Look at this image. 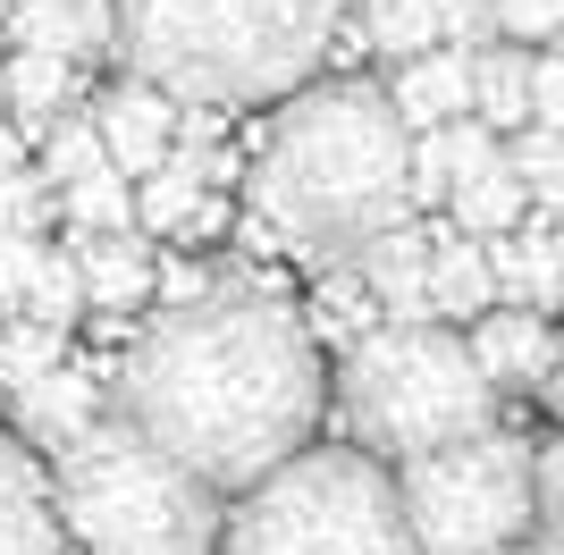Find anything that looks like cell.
Instances as JSON below:
<instances>
[{"label":"cell","instance_id":"1","mask_svg":"<svg viewBox=\"0 0 564 555\" xmlns=\"http://www.w3.org/2000/svg\"><path fill=\"white\" fill-rule=\"evenodd\" d=\"M110 395L118 421H135L177 471L228 497L312 446L329 421V362L279 278L186 270L118 353Z\"/></svg>","mask_w":564,"mask_h":555},{"label":"cell","instance_id":"2","mask_svg":"<svg viewBox=\"0 0 564 555\" xmlns=\"http://www.w3.org/2000/svg\"><path fill=\"white\" fill-rule=\"evenodd\" d=\"M245 219L261 244L346 270L379 228L413 219V127L371 76H312L245 152Z\"/></svg>","mask_w":564,"mask_h":555},{"label":"cell","instance_id":"3","mask_svg":"<svg viewBox=\"0 0 564 555\" xmlns=\"http://www.w3.org/2000/svg\"><path fill=\"white\" fill-rule=\"evenodd\" d=\"M346 0H118L110 51L169 101L245 110L321 76Z\"/></svg>","mask_w":564,"mask_h":555},{"label":"cell","instance_id":"4","mask_svg":"<svg viewBox=\"0 0 564 555\" xmlns=\"http://www.w3.org/2000/svg\"><path fill=\"white\" fill-rule=\"evenodd\" d=\"M497 404H506V395L480 379L464 328H447V320L362 328L346 346V362H337V379H329V413H337V429H346V446L379 455L388 471L430 455V446L497 429Z\"/></svg>","mask_w":564,"mask_h":555},{"label":"cell","instance_id":"5","mask_svg":"<svg viewBox=\"0 0 564 555\" xmlns=\"http://www.w3.org/2000/svg\"><path fill=\"white\" fill-rule=\"evenodd\" d=\"M51 505H59V531L85 555H212L219 547V488L177 471L118 413H101L85 438L59 446Z\"/></svg>","mask_w":564,"mask_h":555},{"label":"cell","instance_id":"6","mask_svg":"<svg viewBox=\"0 0 564 555\" xmlns=\"http://www.w3.org/2000/svg\"><path fill=\"white\" fill-rule=\"evenodd\" d=\"M219 555H422L397 471L362 446H304L219 513Z\"/></svg>","mask_w":564,"mask_h":555},{"label":"cell","instance_id":"7","mask_svg":"<svg viewBox=\"0 0 564 555\" xmlns=\"http://www.w3.org/2000/svg\"><path fill=\"white\" fill-rule=\"evenodd\" d=\"M397 505L422 555H497L531 538V438L480 429V438L430 446L397 463Z\"/></svg>","mask_w":564,"mask_h":555},{"label":"cell","instance_id":"8","mask_svg":"<svg viewBox=\"0 0 564 555\" xmlns=\"http://www.w3.org/2000/svg\"><path fill=\"white\" fill-rule=\"evenodd\" d=\"M94 135H101L118 177H152V168L169 161V143H177V101H169L161 85L127 76V85H110L94 101Z\"/></svg>","mask_w":564,"mask_h":555},{"label":"cell","instance_id":"9","mask_svg":"<svg viewBox=\"0 0 564 555\" xmlns=\"http://www.w3.org/2000/svg\"><path fill=\"white\" fill-rule=\"evenodd\" d=\"M471 362H480V379H489L497 395H522L547 379V353H556V320L547 312H522V303H489L480 320L464 328Z\"/></svg>","mask_w":564,"mask_h":555},{"label":"cell","instance_id":"10","mask_svg":"<svg viewBox=\"0 0 564 555\" xmlns=\"http://www.w3.org/2000/svg\"><path fill=\"white\" fill-rule=\"evenodd\" d=\"M346 270L371 286L379 320H430V219H397V228H379Z\"/></svg>","mask_w":564,"mask_h":555},{"label":"cell","instance_id":"11","mask_svg":"<svg viewBox=\"0 0 564 555\" xmlns=\"http://www.w3.org/2000/svg\"><path fill=\"white\" fill-rule=\"evenodd\" d=\"M0 25L18 51H51V59H101L118 34V0H0Z\"/></svg>","mask_w":564,"mask_h":555},{"label":"cell","instance_id":"12","mask_svg":"<svg viewBox=\"0 0 564 555\" xmlns=\"http://www.w3.org/2000/svg\"><path fill=\"white\" fill-rule=\"evenodd\" d=\"M489 244V278H497V303H522V312H556L564 303V228L556 219H522L506 236H480Z\"/></svg>","mask_w":564,"mask_h":555},{"label":"cell","instance_id":"13","mask_svg":"<svg viewBox=\"0 0 564 555\" xmlns=\"http://www.w3.org/2000/svg\"><path fill=\"white\" fill-rule=\"evenodd\" d=\"M9 413H18V438H34V446H51V455H59L68 438H85V429L101 421V379L68 353L59 370H43L34 388L9 395Z\"/></svg>","mask_w":564,"mask_h":555},{"label":"cell","instance_id":"14","mask_svg":"<svg viewBox=\"0 0 564 555\" xmlns=\"http://www.w3.org/2000/svg\"><path fill=\"white\" fill-rule=\"evenodd\" d=\"M388 101H397V118L413 135H422V127H447V118H471V51L430 43V51H413V59H397Z\"/></svg>","mask_w":564,"mask_h":555},{"label":"cell","instance_id":"15","mask_svg":"<svg viewBox=\"0 0 564 555\" xmlns=\"http://www.w3.org/2000/svg\"><path fill=\"white\" fill-rule=\"evenodd\" d=\"M0 555H68L51 480L34 471V455L18 438H0Z\"/></svg>","mask_w":564,"mask_h":555},{"label":"cell","instance_id":"16","mask_svg":"<svg viewBox=\"0 0 564 555\" xmlns=\"http://www.w3.org/2000/svg\"><path fill=\"white\" fill-rule=\"evenodd\" d=\"M76 278H85V312H143L161 270H152V244L135 228L110 236H76Z\"/></svg>","mask_w":564,"mask_h":555},{"label":"cell","instance_id":"17","mask_svg":"<svg viewBox=\"0 0 564 555\" xmlns=\"http://www.w3.org/2000/svg\"><path fill=\"white\" fill-rule=\"evenodd\" d=\"M497 303L489 244L464 236L455 219H430V320H480Z\"/></svg>","mask_w":564,"mask_h":555},{"label":"cell","instance_id":"18","mask_svg":"<svg viewBox=\"0 0 564 555\" xmlns=\"http://www.w3.org/2000/svg\"><path fill=\"white\" fill-rule=\"evenodd\" d=\"M0 101L18 118V135H43V127H59L68 110H85V76H76V59L18 51V59L0 68Z\"/></svg>","mask_w":564,"mask_h":555},{"label":"cell","instance_id":"19","mask_svg":"<svg viewBox=\"0 0 564 555\" xmlns=\"http://www.w3.org/2000/svg\"><path fill=\"white\" fill-rule=\"evenodd\" d=\"M480 161H497V135L480 118H447V127H422L413 135V210L447 203L455 177H471Z\"/></svg>","mask_w":564,"mask_h":555},{"label":"cell","instance_id":"20","mask_svg":"<svg viewBox=\"0 0 564 555\" xmlns=\"http://www.w3.org/2000/svg\"><path fill=\"white\" fill-rule=\"evenodd\" d=\"M471 118L489 135L531 127V51L522 43H480L471 51Z\"/></svg>","mask_w":564,"mask_h":555},{"label":"cell","instance_id":"21","mask_svg":"<svg viewBox=\"0 0 564 555\" xmlns=\"http://www.w3.org/2000/svg\"><path fill=\"white\" fill-rule=\"evenodd\" d=\"M447 219H455L464 236H506V228H522V219H531V194H522V177L506 168V143H497V161H480L471 177H455Z\"/></svg>","mask_w":564,"mask_h":555},{"label":"cell","instance_id":"22","mask_svg":"<svg viewBox=\"0 0 564 555\" xmlns=\"http://www.w3.org/2000/svg\"><path fill=\"white\" fill-rule=\"evenodd\" d=\"M354 18H362V43H371L388 68L438 43V0H362Z\"/></svg>","mask_w":564,"mask_h":555},{"label":"cell","instance_id":"23","mask_svg":"<svg viewBox=\"0 0 564 555\" xmlns=\"http://www.w3.org/2000/svg\"><path fill=\"white\" fill-rule=\"evenodd\" d=\"M59 362H68V328H43V320H25V312L0 320V395L34 388V379L59 370Z\"/></svg>","mask_w":564,"mask_h":555},{"label":"cell","instance_id":"24","mask_svg":"<svg viewBox=\"0 0 564 555\" xmlns=\"http://www.w3.org/2000/svg\"><path fill=\"white\" fill-rule=\"evenodd\" d=\"M59 194H68V228H76V236L135 228V177H118V168H94V177L59 185Z\"/></svg>","mask_w":564,"mask_h":555},{"label":"cell","instance_id":"25","mask_svg":"<svg viewBox=\"0 0 564 555\" xmlns=\"http://www.w3.org/2000/svg\"><path fill=\"white\" fill-rule=\"evenodd\" d=\"M506 168L522 177L531 210L564 203V135H556V127H514V135H506Z\"/></svg>","mask_w":564,"mask_h":555},{"label":"cell","instance_id":"26","mask_svg":"<svg viewBox=\"0 0 564 555\" xmlns=\"http://www.w3.org/2000/svg\"><path fill=\"white\" fill-rule=\"evenodd\" d=\"M531 547L564 555V429L531 446Z\"/></svg>","mask_w":564,"mask_h":555},{"label":"cell","instance_id":"27","mask_svg":"<svg viewBox=\"0 0 564 555\" xmlns=\"http://www.w3.org/2000/svg\"><path fill=\"white\" fill-rule=\"evenodd\" d=\"M25 320H43V328H76V320H85L76 253H51V244H43V270H34V286H25Z\"/></svg>","mask_w":564,"mask_h":555},{"label":"cell","instance_id":"28","mask_svg":"<svg viewBox=\"0 0 564 555\" xmlns=\"http://www.w3.org/2000/svg\"><path fill=\"white\" fill-rule=\"evenodd\" d=\"M94 168H110V152L94 135V110H68L59 127H43V177L51 185H76V177H94Z\"/></svg>","mask_w":564,"mask_h":555},{"label":"cell","instance_id":"29","mask_svg":"<svg viewBox=\"0 0 564 555\" xmlns=\"http://www.w3.org/2000/svg\"><path fill=\"white\" fill-rule=\"evenodd\" d=\"M489 25L497 43H522V51L564 43V0H489Z\"/></svg>","mask_w":564,"mask_h":555},{"label":"cell","instance_id":"30","mask_svg":"<svg viewBox=\"0 0 564 555\" xmlns=\"http://www.w3.org/2000/svg\"><path fill=\"white\" fill-rule=\"evenodd\" d=\"M0 228H18V236L51 228V177L43 168H9V177H0Z\"/></svg>","mask_w":564,"mask_h":555},{"label":"cell","instance_id":"31","mask_svg":"<svg viewBox=\"0 0 564 555\" xmlns=\"http://www.w3.org/2000/svg\"><path fill=\"white\" fill-rule=\"evenodd\" d=\"M371 286H362V278L354 270H329V286H321V328H346V346L354 337H362V328H371Z\"/></svg>","mask_w":564,"mask_h":555},{"label":"cell","instance_id":"32","mask_svg":"<svg viewBox=\"0 0 564 555\" xmlns=\"http://www.w3.org/2000/svg\"><path fill=\"white\" fill-rule=\"evenodd\" d=\"M43 270V236H18L0 228V312H25V286Z\"/></svg>","mask_w":564,"mask_h":555},{"label":"cell","instance_id":"33","mask_svg":"<svg viewBox=\"0 0 564 555\" xmlns=\"http://www.w3.org/2000/svg\"><path fill=\"white\" fill-rule=\"evenodd\" d=\"M531 127H556L564 135V43L531 51Z\"/></svg>","mask_w":564,"mask_h":555},{"label":"cell","instance_id":"34","mask_svg":"<svg viewBox=\"0 0 564 555\" xmlns=\"http://www.w3.org/2000/svg\"><path fill=\"white\" fill-rule=\"evenodd\" d=\"M438 43H455V51H480V43H497L489 0H438Z\"/></svg>","mask_w":564,"mask_h":555},{"label":"cell","instance_id":"35","mask_svg":"<svg viewBox=\"0 0 564 555\" xmlns=\"http://www.w3.org/2000/svg\"><path fill=\"white\" fill-rule=\"evenodd\" d=\"M540 395H547V413L564 421V328H556V353H547V379H540Z\"/></svg>","mask_w":564,"mask_h":555},{"label":"cell","instance_id":"36","mask_svg":"<svg viewBox=\"0 0 564 555\" xmlns=\"http://www.w3.org/2000/svg\"><path fill=\"white\" fill-rule=\"evenodd\" d=\"M9 168H25V135L18 127H0V177H9Z\"/></svg>","mask_w":564,"mask_h":555},{"label":"cell","instance_id":"37","mask_svg":"<svg viewBox=\"0 0 564 555\" xmlns=\"http://www.w3.org/2000/svg\"><path fill=\"white\" fill-rule=\"evenodd\" d=\"M497 555H540V547H531V538H522V547H497Z\"/></svg>","mask_w":564,"mask_h":555},{"label":"cell","instance_id":"38","mask_svg":"<svg viewBox=\"0 0 564 555\" xmlns=\"http://www.w3.org/2000/svg\"><path fill=\"white\" fill-rule=\"evenodd\" d=\"M212 555H219V547H212Z\"/></svg>","mask_w":564,"mask_h":555}]
</instances>
